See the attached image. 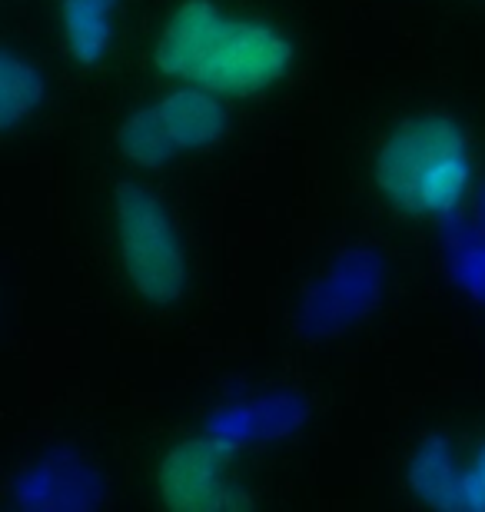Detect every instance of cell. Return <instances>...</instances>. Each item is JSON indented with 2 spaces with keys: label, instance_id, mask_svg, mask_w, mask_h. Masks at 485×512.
Segmentation results:
<instances>
[{
  "label": "cell",
  "instance_id": "cell-1",
  "mask_svg": "<svg viewBox=\"0 0 485 512\" xmlns=\"http://www.w3.org/2000/svg\"><path fill=\"white\" fill-rule=\"evenodd\" d=\"M153 64L210 94L253 97L290 74L293 44L263 20L226 14L213 0H183L163 20Z\"/></svg>",
  "mask_w": 485,
  "mask_h": 512
},
{
  "label": "cell",
  "instance_id": "cell-2",
  "mask_svg": "<svg viewBox=\"0 0 485 512\" xmlns=\"http://www.w3.org/2000/svg\"><path fill=\"white\" fill-rule=\"evenodd\" d=\"M376 190L406 217H446L472 180L469 137L446 114H412L392 127L373 157Z\"/></svg>",
  "mask_w": 485,
  "mask_h": 512
},
{
  "label": "cell",
  "instance_id": "cell-3",
  "mask_svg": "<svg viewBox=\"0 0 485 512\" xmlns=\"http://www.w3.org/2000/svg\"><path fill=\"white\" fill-rule=\"evenodd\" d=\"M113 237L133 293L153 306H170L187 293V250L157 193L133 180H120L113 190Z\"/></svg>",
  "mask_w": 485,
  "mask_h": 512
},
{
  "label": "cell",
  "instance_id": "cell-4",
  "mask_svg": "<svg viewBox=\"0 0 485 512\" xmlns=\"http://www.w3.org/2000/svg\"><path fill=\"white\" fill-rule=\"evenodd\" d=\"M226 110L220 94L183 84L153 104L133 110L117 127V147L143 170H160L183 153H200L226 137Z\"/></svg>",
  "mask_w": 485,
  "mask_h": 512
},
{
  "label": "cell",
  "instance_id": "cell-5",
  "mask_svg": "<svg viewBox=\"0 0 485 512\" xmlns=\"http://www.w3.org/2000/svg\"><path fill=\"white\" fill-rule=\"evenodd\" d=\"M233 463V449L220 439L196 436L173 446L157 469L160 499L170 509L210 512L230 506V486L226 473Z\"/></svg>",
  "mask_w": 485,
  "mask_h": 512
},
{
  "label": "cell",
  "instance_id": "cell-6",
  "mask_svg": "<svg viewBox=\"0 0 485 512\" xmlns=\"http://www.w3.org/2000/svg\"><path fill=\"white\" fill-rule=\"evenodd\" d=\"M409 483L436 509H485V443L462 453L446 436H429L409 463Z\"/></svg>",
  "mask_w": 485,
  "mask_h": 512
},
{
  "label": "cell",
  "instance_id": "cell-7",
  "mask_svg": "<svg viewBox=\"0 0 485 512\" xmlns=\"http://www.w3.org/2000/svg\"><path fill=\"white\" fill-rule=\"evenodd\" d=\"M120 0H64L60 4V30H64L67 54L77 64H100L113 44Z\"/></svg>",
  "mask_w": 485,
  "mask_h": 512
},
{
  "label": "cell",
  "instance_id": "cell-8",
  "mask_svg": "<svg viewBox=\"0 0 485 512\" xmlns=\"http://www.w3.org/2000/svg\"><path fill=\"white\" fill-rule=\"evenodd\" d=\"M44 100V77L27 57L4 50L0 57V127L7 133L34 114Z\"/></svg>",
  "mask_w": 485,
  "mask_h": 512
}]
</instances>
